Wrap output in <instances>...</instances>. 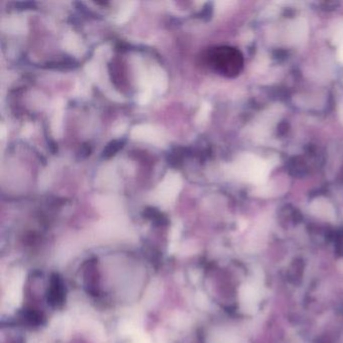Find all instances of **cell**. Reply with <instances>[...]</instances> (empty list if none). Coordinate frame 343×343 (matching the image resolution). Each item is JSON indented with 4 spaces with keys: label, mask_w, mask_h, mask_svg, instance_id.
I'll return each instance as SVG.
<instances>
[{
    "label": "cell",
    "mask_w": 343,
    "mask_h": 343,
    "mask_svg": "<svg viewBox=\"0 0 343 343\" xmlns=\"http://www.w3.org/2000/svg\"><path fill=\"white\" fill-rule=\"evenodd\" d=\"M307 32H308V27L306 22L304 19H298L292 25L291 29L289 30L290 40H292L294 44L301 42L306 38Z\"/></svg>",
    "instance_id": "277c9868"
},
{
    "label": "cell",
    "mask_w": 343,
    "mask_h": 343,
    "mask_svg": "<svg viewBox=\"0 0 343 343\" xmlns=\"http://www.w3.org/2000/svg\"><path fill=\"white\" fill-rule=\"evenodd\" d=\"M337 56H338V59L340 60V62L343 63V39L342 41L340 42V45H339V49H338Z\"/></svg>",
    "instance_id": "5b68a950"
},
{
    "label": "cell",
    "mask_w": 343,
    "mask_h": 343,
    "mask_svg": "<svg viewBox=\"0 0 343 343\" xmlns=\"http://www.w3.org/2000/svg\"><path fill=\"white\" fill-rule=\"evenodd\" d=\"M66 285L57 274H53L50 278V282L47 290L48 303L53 308H61L66 301Z\"/></svg>",
    "instance_id": "3957f363"
},
{
    "label": "cell",
    "mask_w": 343,
    "mask_h": 343,
    "mask_svg": "<svg viewBox=\"0 0 343 343\" xmlns=\"http://www.w3.org/2000/svg\"><path fill=\"white\" fill-rule=\"evenodd\" d=\"M340 119H341L343 123V104L341 105V107H340Z\"/></svg>",
    "instance_id": "8992f818"
},
{
    "label": "cell",
    "mask_w": 343,
    "mask_h": 343,
    "mask_svg": "<svg viewBox=\"0 0 343 343\" xmlns=\"http://www.w3.org/2000/svg\"><path fill=\"white\" fill-rule=\"evenodd\" d=\"M270 168V164L266 160L257 155L247 153L238 159L234 165V172L240 179L251 184L260 185L268 179Z\"/></svg>",
    "instance_id": "6da1fadb"
},
{
    "label": "cell",
    "mask_w": 343,
    "mask_h": 343,
    "mask_svg": "<svg viewBox=\"0 0 343 343\" xmlns=\"http://www.w3.org/2000/svg\"><path fill=\"white\" fill-rule=\"evenodd\" d=\"M83 283L87 292L98 298L101 294V274L98 269L97 260L92 258L86 261L82 268Z\"/></svg>",
    "instance_id": "7a4b0ae2"
}]
</instances>
